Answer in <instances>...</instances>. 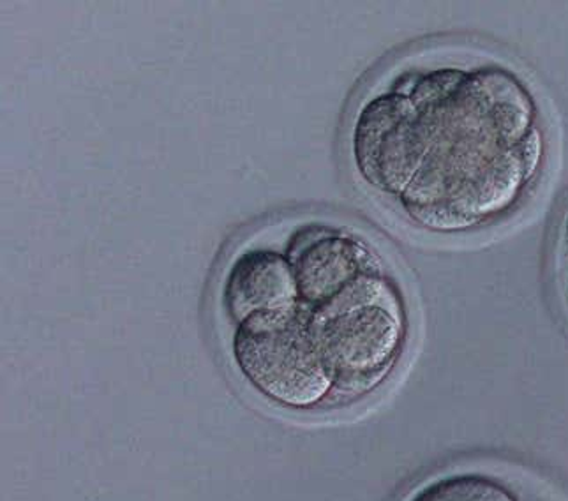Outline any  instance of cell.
I'll use <instances>...</instances> for the list:
<instances>
[{
	"mask_svg": "<svg viewBox=\"0 0 568 501\" xmlns=\"http://www.w3.org/2000/svg\"><path fill=\"white\" fill-rule=\"evenodd\" d=\"M420 168L399 196L406 216L435 234H457L504 216L542 168L544 136L525 83L501 65L417 71Z\"/></svg>",
	"mask_w": 568,
	"mask_h": 501,
	"instance_id": "obj_1",
	"label": "cell"
},
{
	"mask_svg": "<svg viewBox=\"0 0 568 501\" xmlns=\"http://www.w3.org/2000/svg\"><path fill=\"white\" fill-rule=\"evenodd\" d=\"M311 333L339 392L375 390L405 346L406 315L397 286L384 270L364 274L313 307Z\"/></svg>",
	"mask_w": 568,
	"mask_h": 501,
	"instance_id": "obj_2",
	"label": "cell"
},
{
	"mask_svg": "<svg viewBox=\"0 0 568 501\" xmlns=\"http://www.w3.org/2000/svg\"><path fill=\"white\" fill-rule=\"evenodd\" d=\"M313 307L297 304L237 325L233 359L262 396L293 410L316 407L336 389L311 333Z\"/></svg>",
	"mask_w": 568,
	"mask_h": 501,
	"instance_id": "obj_3",
	"label": "cell"
},
{
	"mask_svg": "<svg viewBox=\"0 0 568 501\" xmlns=\"http://www.w3.org/2000/svg\"><path fill=\"white\" fill-rule=\"evenodd\" d=\"M354 156L364 181L399 198L420 168L415 101L403 89L367 101L354 127Z\"/></svg>",
	"mask_w": 568,
	"mask_h": 501,
	"instance_id": "obj_4",
	"label": "cell"
},
{
	"mask_svg": "<svg viewBox=\"0 0 568 501\" xmlns=\"http://www.w3.org/2000/svg\"><path fill=\"white\" fill-rule=\"evenodd\" d=\"M301 303L318 307L364 274L384 270L375 253L345 234L318 235L290 259Z\"/></svg>",
	"mask_w": 568,
	"mask_h": 501,
	"instance_id": "obj_5",
	"label": "cell"
},
{
	"mask_svg": "<svg viewBox=\"0 0 568 501\" xmlns=\"http://www.w3.org/2000/svg\"><path fill=\"white\" fill-rule=\"evenodd\" d=\"M223 304L237 325L254 315L297 306L301 295L292 262L274 250H247L230 267Z\"/></svg>",
	"mask_w": 568,
	"mask_h": 501,
	"instance_id": "obj_6",
	"label": "cell"
},
{
	"mask_svg": "<svg viewBox=\"0 0 568 501\" xmlns=\"http://www.w3.org/2000/svg\"><path fill=\"white\" fill-rule=\"evenodd\" d=\"M406 501H521L505 482L478 471H457L429 480Z\"/></svg>",
	"mask_w": 568,
	"mask_h": 501,
	"instance_id": "obj_7",
	"label": "cell"
},
{
	"mask_svg": "<svg viewBox=\"0 0 568 501\" xmlns=\"http://www.w3.org/2000/svg\"><path fill=\"white\" fill-rule=\"evenodd\" d=\"M567 235H568V221H567Z\"/></svg>",
	"mask_w": 568,
	"mask_h": 501,
	"instance_id": "obj_8",
	"label": "cell"
}]
</instances>
